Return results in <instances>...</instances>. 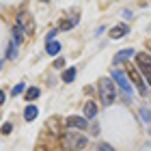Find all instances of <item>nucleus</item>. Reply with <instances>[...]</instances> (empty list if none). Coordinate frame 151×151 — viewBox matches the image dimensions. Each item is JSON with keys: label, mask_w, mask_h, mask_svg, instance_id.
<instances>
[{"label": "nucleus", "mask_w": 151, "mask_h": 151, "mask_svg": "<svg viewBox=\"0 0 151 151\" xmlns=\"http://www.w3.org/2000/svg\"><path fill=\"white\" fill-rule=\"evenodd\" d=\"M149 50H151V41H149Z\"/></svg>", "instance_id": "393cba45"}, {"label": "nucleus", "mask_w": 151, "mask_h": 151, "mask_svg": "<svg viewBox=\"0 0 151 151\" xmlns=\"http://www.w3.org/2000/svg\"><path fill=\"white\" fill-rule=\"evenodd\" d=\"M54 35H56V30H50V32H47V37H45L47 43H50V41H54Z\"/></svg>", "instance_id": "4be33fe9"}, {"label": "nucleus", "mask_w": 151, "mask_h": 151, "mask_svg": "<svg viewBox=\"0 0 151 151\" xmlns=\"http://www.w3.org/2000/svg\"><path fill=\"white\" fill-rule=\"evenodd\" d=\"M99 151H114V149H112V145H106V142H101V145H99Z\"/></svg>", "instance_id": "aec40b11"}, {"label": "nucleus", "mask_w": 151, "mask_h": 151, "mask_svg": "<svg viewBox=\"0 0 151 151\" xmlns=\"http://www.w3.org/2000/svg\"><path fill=\"white\" fill-rule=\"evenodd\" d=\"M22 91H24V82H19V84H15V86H13V91H11V93H13V95H19Z\"/></svg>", "instance_id": "a211bd4d"}, {"label": "nucleus", "mask_w": 151, "mask_h": 151, "mask_svg": "<svg viewBox=\"0 0 151 151\" xmlns=\"http://www.w3.org/2000/svg\"><path fill=\"white\" fill-rule=\"evenodd\" d=\"M37 114H39V110H37V108L32 106V104L26 106V110H24V119H26V121H35V119H37Z\"/></svg>", "instance_id": "9d476101"}, {"label": "nucleus", "mask_w": 151, "mask_h": 151, "mask_svg": "<svg viewBox=\"0 0 151 151\" xmlns=\"http://www.w3.org/2000/svg\"><path fill=\"white\" fill-rule=\"evenodd\" d=\"M63 65H65V60H63V58H56V60H54V67H56V69H60Z\"/></svg>", "instance_id": "412c9836"}, {"label": "nucleus", "mask_w": 151, "mask_h": 151, "mask_svg": "<svg viewBox=\"0 0 151 151\" xmlns=\"http://www.w3.org/2000/svg\"><path fill=\"white\" fill-rule=\"evenodd\" d=\"M15 56H17V43L11 39L9 47H6V58H15Z\"/></svg>", "instance_id": "4468645a"}, {"label": "nucleus", "mask_w": 151, "mask_h": 151, "mask_svg": "<svg viewBox=\"0 0 151 151\" xmlns=\"http://www.w3.org/2000/svg\"><path fill=\"white\" fill-rule=\"evenodd\" d=\"M65 125L71 127V129H86L88 127V121L84 119V116H67Z\"/></svg>", "instance_id": "0eeeda50"}, {"label": "nucleus", "mask_w": 151, "mask_h": 151, "mask_svg": "<svg viewBox=\"0 0 151 151\" xmlns=\"http://www.w3.org/2000/svg\"><path fill=\"white\" fill-rule=\"evenodd\" d=\"M11 129H13L11 123H4V125H2V134H4V136H6V134H11Z\"/></svg>", "instance_id": "6ab92c4d"}, {"label": "nucleus", "mask_w": 151, "mask_h": 151, "mask_svg": "<svg viewBox=\"0 0 151 151\" xmlns=\"http://www.w3.org/2000/svg\"><path fill=\"white\" fill-rule=\"evenodd\" d=\"M60 142H63V147L67 151H80V149H84L86 147V136H82L78 132H67L63 134V138H60Z\"/></svg>", "instance_id": "f257e3e1"}, {"label": "nucleus", "mask_w": 151, "mask_h": 151, "mask_svg": "<svg viewBox=\"0 0 151 151\" xmlns=\"http://www.w3.org/2000/svg\"><path fill=\"white\" fill-rule=\"evenodd\" d=\"M95 114H97V106L93 104V101H86L84 104V119H95Z\"/></svg>", "instance_id": "1a4fd4ad"}, {"label": "nucleus", "mask_w": 151, "mask_h": 151, "mask_svg": "<svg viewBox=\"0 0 151 151\" xmlns=\"http://www.w3.org/2000/svg\"><path fill=\"white\" fill-rule=\"evenodd\" d=\"M15 26H19V28H22L26 35H32V30H35V24H32V19H30L28 13H19Z\"/></svg>", "instance_id": "423d86ee"}, {"label": "nucleus", "mask_w": 151, "mask_h": 151, "mask_svg": "<svg viewBox=\"0 0 151 151\" xmlns=\"http://www.w3.org/2000/svg\"><path fill=\"white\" fill-rule=\"evenodd\" d=\"M73 80H76V67L63 71V82H73Z\"/></svg>", "instance_id": "2eb2a0df"}, {"label": "nucleus", "mask_w": 151, "mask_h": 151, "mask_svg": "<svg viewBox=\"0 0 151 151\" xmlns=\"http://www.w3.org/2000/svg\"><path fill=\"white\" fill-rule=\"evenodd\" d=\"M136 69H138L140 73H145L147 84L151 86V54H147V52L136 54Z\"/></svg>", "instance_id": "7ed1b4c3"}, {"label": "nucleus", "mask_w": 151, "mask_h": 151, "mask_svg": "<svg viewBox=\"0 0 151 151\" xmlns=\"http://www.w3.org/2000/svg\"><path fill=\"white\" fill-rule=\"evenodd\" d=\"M127 32H129L127 26H125V24H119V26H114V28L110 30V37H112V39H121V37H125Z\"/></svg>", "instance_id": "6e6552de"}, {"label": "nucleus", "mask_w": 151, "mask_h": 151, "mask_svg": "<svg viewBox=\"0 0 151 151\" xmlns=\"http://www.w3.org/2000/svg\"><path fill=\"white\" fill-rule=\"evenodd\" d=\"M129 56H134V50H132V47H127V50H121V52L114 56V63H119V60H123V58H129Z\"/></svg>", "instance_id": "ddd939ff"}, {"label": "nucleus", "mask_w": 151, "mask_h": 151, "mask_svg": "<svg viewBox=\"0 0 151 151\" xmlns=\"http://www.w3.org/2000/svg\"><path fill=\"white\" fill-rule=\"evenodd\" d=\"M127 80H129V84H134L136 88H138V93L140 95H147V84H145V80H142V76L138 69H134V67H127Z\"/></svg>", "instance_id": "39448f33"}, {"label": "nucleus", "mask_w": 151, "mask_h": 151, "mask_svg": "<svg viewBox=\"0 0 151 151\" xmlns=\"http://www.w3.org/2000/svg\"><path fill=\"white\" fill-rule=\"evenodd\" d=\"M45 52L50 54V56H56V54L60 52V43L58 41H50V43L45 45Z\"/></svg>", "instance_id": "9b49d317"}, {"label": "nucleus", "mask_w": 151, "mask_h": 151, "mask_svg": "<svg viewBox=\"0 0 151 151\" xmlns=\"http://www.w3.org/2000/svg\"><path fill=\"white\" fill-rule=\"evenodd\" d=\"M112 82H116V84L123 88V93H125V99H127V101L132 99V84H129L127 76L123 73L121 69H112Z\"/></svg>", "instance_id": "20e7f679"}, {"label": "nucleus", "mask_w": 151, "mask_h": 151, "mask_svg": "<svg viewBox=\"0 0 151 151\" xmlns=\"http://www.w3.org/2000/svg\"><path fill=\"white\" fill-rule=\"evenodd\" d=\"M0 69H2V60H0Z\"/></svg>", "instance_id": "b1692460"}, {"label": "nucleus", "mask_w": 151, "mask_h": 151, "mask_svg": "<svg viewBox=\"0 0 151 151\" xmlns=\"http://www.w3.org/2000/svg\"><path fill=\"white\" fill-rule=\"evenodd\" d=\"M39 95H41V88H37V86H30L28 88V91H26V101H35L37 97H39Z\"/></svg>", "instance_id": "f8f14e48"}, {"label": "nucleus", "mask_w": 151, "mask_h": 151, "mask_svg": "<svg viewBox=\"0 0 151 151\" xmlns=\"http://www.w3.org/2000/svg\"><path fill=\"white\" fill-rule=\"evenodd\" d=\"M140 119L145 121V123H149V121H151V112L147 110V108H142V110H140Z\"/></svg>", "instance_id": "f3484780"}, {"label": "nucleus", "mask_w": 151, "mask_h": 151, "mask_svg": "<svg viewBox=\"0 0 151 151\" xmlns=\"http://www.w3.org/2000/svg\"><path fill=\"white\" fill-rule=\"evenodd\" d=\"M4 104V91H0V106Z\"/></svg>", "instance_id": "5701e85b"}, {"label": "nucleus", "mask_w": 151, "mask_h": 151, "mask_svg": "<svg viewBox=\"0 0 151 151\" xmlns=\"http://www.w3.org/2000/svg\"><path fill=\"white\" fill-rule=\"evenodd\" d=\"M78 15H73L71 19H67V22H63V24H60V28H63V30H69V28H73V24H78Z\"/></svg>", "instance_id": "dca6fc26"}, {"label": "nucleus", "mask_w": 151, "mask_h": 151, "mask_svg": "<svg viewBox=\"0 0 151 151\" xmlns=\"http://www.w3.org/2000/svg\"><path fill=\"white\" fill-rule=\"evenodd\" d=\"M99 97H101V104L104 106H110L114 97H116V88H114V82L110 78H101L99 82Z\"/></svg>", "instance_id": "f03ea898"}]
</instances>
